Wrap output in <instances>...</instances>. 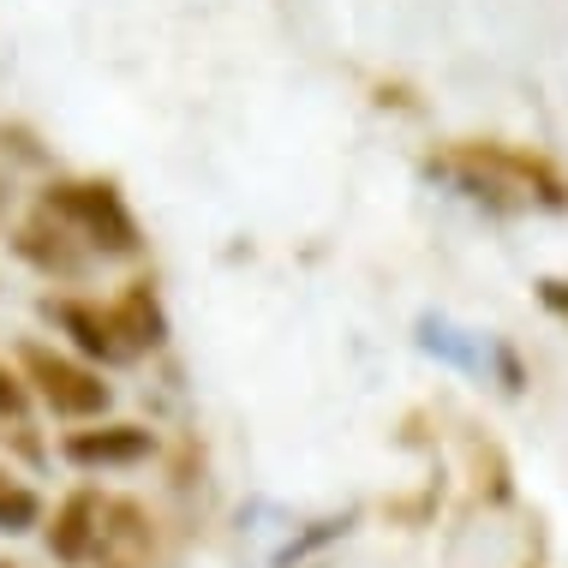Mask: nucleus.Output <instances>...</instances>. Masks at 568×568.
<instances>
[{"instance_id": "obj_10", "label": "nucleus", "mask_w": 568, "mask_h": 568, "mask_svg": "<svg viewBox=\"0 0 568 568\" xmlns=\"http://www.w3.org/2000/svg\"><path fill=\"white\" fill-rule=\"evenodd\" d=\"M0 419H24V383L0 365Z\"/></svg>"}, {"instance_id": "obj_5", "label": "nucleus", "mask_w": 568, "mask_h": 568, "mask_svg": "<svg viewBox=\"0 0 568 568\" xmlns=\"http://www.w3.org/2000/svg\"><path fill=\"white\" fill-rule=\"evenodd\" d=\"M49 550L60 562H90L102 550V497H97V490H79V497L60 503Z\"/></svg>"}, {"instance_id": "obj_6", "label": "nucleus", "mask_w": 568, "mask_h": 568, "mask_svg": "<svg viewBox=\"0 0 568 568\" xmlns=\"http://www.w3.org/2000/svg\"><path fill=\"white\" fill-rule=\"evenodd\" d=\"M12 252H19L24 264H37L42 275H79V270H84V252L72 245V227H60L49 210L12 234Z\"/></svg>"}, {"instance_id": "obj_2", "label": "nucleus", "mask_w": 568, "mask_h": 568, "mask_svg": "<svg viewBox=\"0 0 568 568\" xmlns=\"http://www.w3.org/2000/svg\"><path fill=\"white\" fill-rule=\"evenodd\" d=\"M42 210H49L60 227L84 234L97 252H138L132 210L120 204V192L102 186V180H60V186L42 192Z\"/></svg>"}, {"instance_id": "obj_1", "label": "nucleus", "mask_w": 568, "mask_h": 568, "mask_svg": "<svg viewBox=\"0 0 568 568\" xmlns=\"http://www.w3.org/2000/svg\"><path fill=\"white\" fill-rule=\"evenodd\" d=\"M437 174H449L460 192L485 197V204H509V210H520V204H568V186L545 162L520 156V150H503V144L455 150Z\"/></svg>"}, {"instance_id": "obj_3", "label": "nucleus", "mask_w": 568, "mask_h": 568, "mask_svg": "<svg viewBox=\"0 0 568 568\" xmlns=\"http://www.w3.org/2000/svg\"><path fill=\"white\" fill-rule=\"evenodd\" d=\"M19 359H24V377L37 383V395L60 413V419H97V413H109L114 389L97 372L60 359V353H49V347H24Z\"/></svg>"}, {"instance_id": "obj_9", "label": "nucleus", "mask_w": 568, "mask_h": 568, "mask_svg": "<svg viewBox=\"0 0 568 568\" xmlns=\"http://www.w3.org/2000/svg\"><path fill=\"white\" fill-rule=\"evenodd\" d=\"M37 515H42L37 490L0 473V532H30V527H37Z\"/></svg>"}, {"instance_id": "obj_11", "label": "nucleus", "mask_w": 568, "mask_h": 568, "mask_svg": "<svg viewBox=\"0 0 568 568\" xmlns=\"http://www.w3.org/2000/svg\"><path fill=\"white\" fill-rule=\"evenodd\" d=\"M539 300L550 305V312L568 317V282H539Z\"/></svg>"}, {"instance_id": "obj_7", "label": "nucleus", "mask_w": 568, "mask_h": 568, "mask_svg": "<svg viewBox=\"0 0 568 568\" xmlns=\"http://www.w3.org/2000/svg\"><path fill=\"white\" fill-rule=\"evenodd\" d=\"M150 455V432L144 425H102V432H72L67 437V460L72 467H132Z\"/></svg>"}, {"instance_id": "obj_8", "label": "nucleus", "mask_w": 568, "mask_h": 568, "mask_svg": "<svg viewBox=\"0 0 568 568\" xmlns=\"http://www.w3.org/2000/svg\"><path fill=\"white\" fill-rule=\"evenodd\" d=\"M114 329H120V342H126L132 353L138 347H162V335H168V324H162V312H156V300H150V287H132L126 300L114 305Z\"/></svg>"}, {"instance_id": "obj_4", "label": "nucleus", "mask_w": 568, "mask_h": 568, "mask_svg": "<svg viewBox=\"0 0 568 568\" xmlns=\"http://www.w3.org/2000/svg\"><path fill=\"white\" fill-rule=\"evenodd\" d=\"M49 317H54V324L72 335V342H79V353H90V359H102V365L132 359V347L120 342L114 317H109V312H97V305H79V300H49Z\"/></svg>"}]
</instances>
